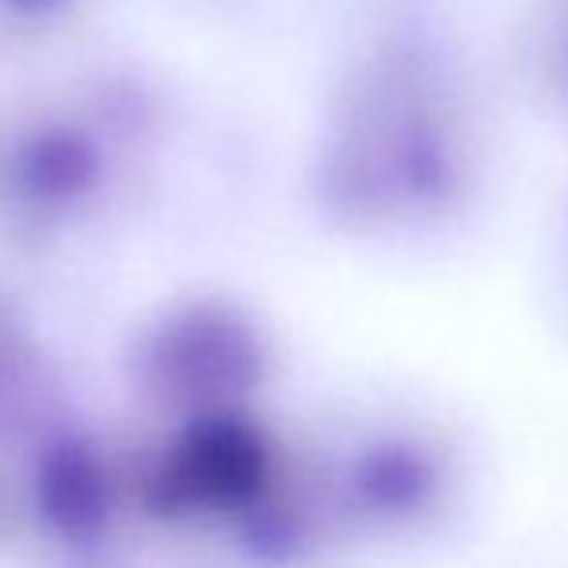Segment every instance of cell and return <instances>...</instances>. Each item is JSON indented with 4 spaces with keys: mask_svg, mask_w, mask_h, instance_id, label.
I'll list each match as a JSON object with an SVG mask.
<instances>
[{
    "mask_svg": "<svg viewBox=\"0 0 568 568\" xmlns=\"http://www.w3.org/2000/svg\"><path fill=\"white\" fill-rule=\"evenodd\" d=\"M268 479L273 452L257 425H250L237 409L199 413L149 475L144 503L168 518L245 510L265 495Z\"/></svg>",
    "mask_w": 568,
    "mask_h": 568,
    "instance_id": "cell-1",
    "label": "cell"
},
{
    "mask_svg": "<svg viewBox=\"0 0 568 568\" xmlns=\"http://www.w3.org/2000/svg\"><path fill=\"white\" fill-rule=\"evenodd\" d=\"M144 355L156 389L195 405V417L234 409L265 363L257 332L226 304H195L164 320L144 343Z\"/></svg>",
    "mask_w": 568,
    "mask_h": 568,
    "instance_id": "cell-2",
    "label": "cell"
},
{
    "mask_svg": "<svg viewBox=\"0 0 568 568\" xmlns=\"http://www.w3.org/2000/svg\"><path fill=\"white\" fill-rule=\"evenodd\" d=\"M36 506L43 521L71 541H90L102 534L110 521L113 490L94 444L82 436H59L43 448L36 464Z\"/></svg>",
    "mask_w": 568,
    "mask_h": 568,
    "instance_id": "cell-3",
    "label": "cell"
},
{
    "mask_svg": "<svg viewBox=\"0 0 568 568\" xmlns=\"http://www.w3.org/2000/svg\"><path fill=\"white\" fill-rule=\"evenodd\" d=\"M98 180V152L87 136L71 129H51L28 141L20 152V183L28 195L63 203L74 199Z\"/></svg>",
    "mask_w": 568,
    "mask_h": 568,
    "instance_id": "cell-4",
    "label": "cell"
},
{
    "mask_svg": "<svg viewBox=\"0 0 568 568\" xmlns=\"http://www.w3.org/2000/svg\"><path fill=\"white\" fill-rule=\"evenodd\" d=\"M12 4H17V9H51V4H59V0H12Z\"/></svg>",
    "mask_w": 568,
    "mask_h": 568,
    "instance_id": "cell-5",
    "label": "cell"
}]
</instances>
